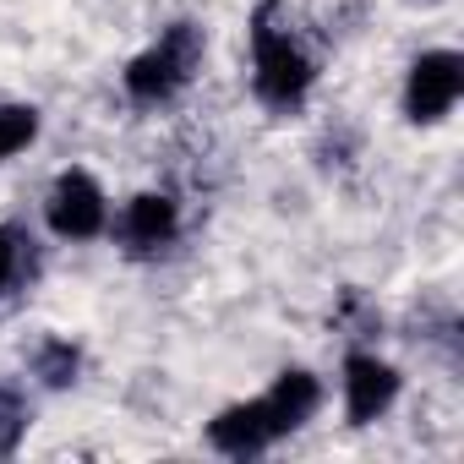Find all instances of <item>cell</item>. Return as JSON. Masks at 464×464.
Returning a JSON list of instances; mask_svg holds the SVG:
<instances>
[{
  "mask_svg": "<svg viewBox=\"0 0 464 464\" xmlns=\"http://www.w3.org/2000/svg\"><path fill=\"white\" fill-rule=\"evenodd\" d=\"M202 55H208L202 28H197V23H169V28L159 34V44H148V50L121 72V88H126L131 104L159 110V104H169V99L197 77Z\"/></svg>",
  "mask_w": 464,
  "mask_h": 464,
  "instance_id": "6da1fadb",
  "label": "cell"
},
{
  "mask_svg": "<svg viewBox=\"0 0 464 464\" xmlns=\"http://www.w3.org/2000/svg\"><path fill=\"white\" fill-rule=\"evenodd\" d=\"M312 82H317L312 55L285 28H274V17L263 12L252 28V88H257V99L268 110H295L312 93Z\"/></svg>",
  "mask_w": 464,
  "mask_h": 464,
  "instance_id": "7a4b0ae2",
  "label": "cell"
},
{
  "mask_svg": "<svg viewBox=\"0 0 464 464\" xmlns=\"http://www.w3.org/2000/svg\"><path fill=\"white\" fill-rule=\"evenodd\" d=\"M464 99V61L453 50H426L410 61L404 77V115L415 126H437L453 115V104Z\"/></svg>",
  "mask_w": 464,
  "mask_h": 464,
  "instance_id": "3957f363",
  "label": "cell"
},
{
  "mask_svg": "<svg viewBox=\"0 0 464 464\" xmlns=\"http://www.w3.org/2000/svg\"><path fill=\"white\" fill-rule=\"evenodd\" d=\"M44 218H50V229H55L61 241H93V236H104V224H110L104 186H99L88 169L55 175L50 202H44Z\"/></svg>",
  "mask_w": 464,
  "mask_h": 464,
  "instance_id": "277c9868",
  "label": "cell"
},
{
  "mask_svg": "<svg viewBox=\"0 0 464 464\" xmlns=\"http://www.w3.org/2000/svg\"><path fill=\"white\" fill-rule=\"evenodd\" d=\"M175 236H180V208H175V197L142 191V197L126 202V213H121V246H126L131 257H153V252H164Z\"/></svg>",
  "mask_w": 464,
  "mask_h": 464,
  "instance_id": "5b68a950",
  "label": "cell"
},
{
  "mask_svg": "<svg viewBox=\"0 0 464 464\" xmlns=\"http://www.w3.org/2000/svg\"><path fill=\"white\" fill-rule=\"evenodd\" d=\"M399 399V372L377 355H350L344 361V415L350 426H366L377 415H388V404Z\"/></svg>",
  "mask_w": 464,
  "mask_h": 464,
  "instance_id": "8992f818",
  "label": "cell"
},
{
  "mask_svg": "<svg viewBox=\"0 0 464 464\" xmlns=\"http://www.w3.org/2000/svg\"><path fill=\"white\" fill-rule=\"evenodd\" d=\"M208 442L229 459H252V453H268L279 442L274 420H268V404L263 399H246V404H229L208 420Z\"/></svg>",
  "mask_w": 464,
  "mask_h": 464,
  "instance_id": "52a82bcc",
  "label": "cell"
},
{
  "mask_svg": "<svg viewBox=\"0 0 464 464\" xmlns=\"http://www.w3.org/2000/svg\"><path fill=\"white\" fill-rule=\"evenodd\" d=\"M263 404H268L274 431H279V437H290V431H301V426L317 415V404H323V382H317L306 366H290V372H279V377H274V388L263 393Z\"/></svg>",
  "mask_w": 464,
  "mask_h": 464,
  "instance_id": "ba28073f",
  "label": "cell"
},
{
  "mask_svg": "<svg viewBox=\"0 0 464 464\" xmlns=\"http://www.w3.org/2000/svg\"><path fill=\"white\" fill-rule=\"evenodd\" d=\"M39 257H34V241L23 236L17 224H0V295H12L34 279Z\"/></svg>",
  "mask_w": 464,
  "mask_h": 464,
  "instance_id": "9c48e42d",
  "label": "cell"
},
{
  "mask_svg": "<svg viewBox=\"0 0 464 464\" xmlns=\"http://www.w3.org/2000/svg\"><path fill=\"white\" fill-rule=\"evenodd\" d=\"M77 372H82V355H77L72 339H44V344L34 350V377H39L44 388H72Z\"/></svg>",
  "mask_w": 464,
  "mask_h": 464,
  "instance_id": "30bf717a",
  "label": "cell"
},
{
  "mask_svg": "<svg viewBox=\"0 0 464 464\" xmlns=\"http://www.w3.org/2000/svg\"><path fill=\"white\" fill-rule=\"evenodd\" d=\"M39 137V110L34 104H0V159L23 153Z\"/></svg>",
  "mask_w": 464,
  "mask_h": 464,
  "instance_id": "8fae6325",
  "label": "cell"
},
{
  "mask_svg": "<svg viewBox=\"0 0 464 464\" xmlns=\"http://www.w3.org/2000/svg\"><path fill=\"white\" fill-rule=\"evenodd\" d=\"M23 426H28V410H23L17 388L0 382V453H12V448H17V431H23Z\"/></svg>",
  "mask_w": 464,
  "mask_h": 464,
  "instance_id": "7c38bea8",
  "label": "cell"
},
{
  "mask_svg": "<svg viewBox=\"0 0 464 464\" xmlns=\"http://www.w3.org/2000/svg\"><path fill=\"white\" fill-rule=\"evenodd\" d=\"M0 164H6V159H0Z\"/></svg>",
  "mask_w": 464,
  "mask_h": 464,
  "instance_id": "4fadbf2b",
  "label": "cell"
}]
</instances>
